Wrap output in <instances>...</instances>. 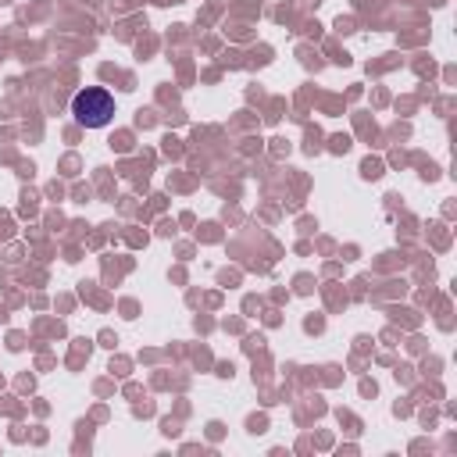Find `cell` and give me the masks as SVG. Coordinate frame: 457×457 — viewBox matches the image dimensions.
Masks as SVG:
<instances>
[{"label":"cell","mask_w":457,"mask_h":457,"mask_svg":"<svg viewBox=\"0 0 457 457\" xmlns=\"http://www.w3.org/2000/svg\"><path fill=\"white\" fill-rule=\"evenodd\" d=\"M71 114L79 125L86 129H104L111 118H114V96L100 86H86L71 96Z\"/></svg>","instance_id":"1"}]
</instances>
